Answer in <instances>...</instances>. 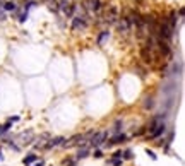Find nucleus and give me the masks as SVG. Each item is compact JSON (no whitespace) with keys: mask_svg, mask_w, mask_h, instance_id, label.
Wrapping results in <instances>:
<instances>
[{"mask_svg":"<svg viewBox=\"0 0 185 166\" xmlns=\"http://www.w3.org/2000/svg\"><path fill=\"white\" fill-rule=\"evenodd\" d=\"M118 29H120V33H127V31H129V24H127V21L120 22V24H118Z\"/></svg>","mask_w":185,"mask_h":166,"instance_id":"ddd939ff","label":"nucleus"},{"mask_svg":"<svg viewBox=\"0 0 185 166\" xmlns=\"http://www.w3.org/2000/svg\"><path fill=\"white\" fill-rule=\"evenodd\" d=\"M111 165L113 166H122V159H111Z\"/></svg>","mask_w":185,"mask_h":166,"instance_id":"6ab92c4d","label":"nucleus"},{"mask_svg":"<svg viewBox=\"0 0 185 166\" xmlns=\"http://www.w3.org/2000/svg\"><path fill=\"white\" fill-rule=\"evenodd\" d=\"M141 57H142V60H144L146 63H151V62H153V57H151V51H149L147 48H142V50H141Z\"/></svg>","mask_w":185,"mask_h":166,"instance_id":"0eeeda50","label":"nucleus"},{"mask_svg":"<svg viewBox=\"0 0 185 166\" xmlns=\"http://www.w3.org/2000/svg\"><path fill=\"white\" fill-rule=\"evenodd\" d=\"M125 139H127V137H125L123 134H120V135H115V137H113V139L108 142V145H111V144H120V142H123Z\"/></svg>","mask_w":185,"mask_h":166,"instance_id":"9d476101","label":"nucleus"},{"mask_svg":"<svg viewBox=\"0 0 185 166\" xmlns=\"http://www.w3.org/2000/svg\"><path fill=\"white\" fill-rule=\"evenodd\" d=\"M132 158H134V154H132L130 149H127V151L122 152V159H132Z\"/></svg>","mask_w":185,"mask_h":166,"instance_id":"2eb2a0df","label":"nucleus"},{"mask_svg":"<svg viewBox=\"0 0 185 166\" xmlns=\"http://www.w3.org/2000/svg\"><path fill=\"white\" fill-rule=\"evenodd\" d=\"M4 9H5V10H15L17 5H15V2H5V4H4Z\"/></svg>","mask_w":185,"mask_h":166,"instance_id":"f8f14e48","label":"nucleus"},{"mask_svg":"<svg viewBox=\"0 0 185 166\" xmlns=\"http://www.w3.org/2000/svg\"><path fill=\"white\" fill-rule=\"evenodd\" d=\"M43 165H45V163H43V161H41V159H40V161H38V163H36V165H34V166H43Z\"/></svg>","mask_w":185,"mask_h":166,"instance_id":"4be33fe9","label":"nucleus"},{"mask_svg":"<svg viewBox=\"0 0 185 166\" xmlns=\"http://www.w3.org/2000/svg\"><path fill=\"white\" fill-rule=\"evenodd\" d=\"M88 154H89V147H88V145H82V149H79V152H77V156H75V158L82 159V158H86Z\"/></svg>","mask_w":185,"mask_h":166,"instance_id":"1a4fd4ad","label":"nucleus"},{"mask_svg":"<svg viewBox=\"0 0 185 166\" xmlns=\"http://www.w3.org/2000/svg\"><path fill=\"white\" fill-rule=\"evenodd\" d=\"M108 38H110V31H103L101 35L98 36V45H100V46H103V43L106 41Z\"/></svg>","mask_w":185,"mask_h":166,"instance_id":"6e6552de","label":"nucleus"},{"mask_svg":"<svg viewBox=\"0 0 185 166\" xmlns=\"http://www.w3.org/2000/svg\"><path fill=\"white\" fill-rule=\"evenodd\" d=\"M26 19H27V10H26V12H22V14L19 15V21H21V22H24Z\"/></svg>","mask_w":185,"mask_h":166,"instance_id":"a211bd4d","label":"nucleus"},{"mask_svg":"<svg viewBox=\"0 0 185 166\" xmlns=\"http://www.w3.org/2000/svg\"><path fill=\"white\" fill-rule=\"evenodd\" d=\"M101 156H103L101 151H96V152H94V158H101Z\"/></svg>","mask_w":185,"mask_h":166,"instance_id":"412c9836","label":"nucleus"},{"mask_svg":"<svg viewBox=\"0 0 185 166\" xmlns=\"http://www.w3.org/2000/svg\"><path fill=\"white\" fill-rule=\"evenodd\" d=\"M86 26H88V22H86L84 15H75L72 19V31H82V29H86Z\"/></svg>","mask_w":185,"mask_h":166,"instance_id":"f257e3e1","label":"nucleus"},{"mask_svg":"<svg viewBox=\"0 0 185 166\" xmlns=\"http://www.w3.org/2000/svg\"><path fill=\"white\" fill-rule=\"evenodd\" d=\"M146 154H147V156H149V158L153 159V161H156V159H158V156H156V154H154V152H153V151H149V149L146 151Z\"/></svg>","mask_w":185,"mask_h":166,"instance_id":"f3484780","label":"nucleus"},{"mask_svg":"<svg viewBox=\"0 0 185 166\" xmlns=\"http://www.w3.org/2000/svg\"><path fill=\"white\" fill-rule=\"evenodd\" d=\"M2 159H4V156H2V151H0V161H2Z\"/></svg>","mask_w":185,"mask_h":166,"instance_id":"b1692460","label":"nucleus"},{"mask_svg":"<svg viewBox=\"0 0 185 166\" xmlns=\"http://www.w3.org/2000/svg\"><path fill=\"white\" fill-rule=\"evenodd\" d=\"M113 159H122V151L113 152Z\"/></svg>","mask_w":185,"mask_h":166,"instance_id":"aec40b11","label":"nucleus"},{"mask_svg":"<svg viewBox=\"0 0 185 166\" xmlns=\"http://www.w3.org/2000/svg\"><path fill=\"white\" fill-rule=\"evenodd\" d=\"M116 19H118V10H116L115 7L110 9V14H106V21L108 22H115Z\"/></svg>","mask_w":185,"mask_h":166,"instance_id":"39448f33","label":"nucleus"},{"mask_svg":"<svg viewBox=\"0 0 185 166\" xmlns=\"http://www.w3.org/2000/svg\"><path fill=\"white\" fill-rule=\"evenodd\" d=\"M63 142H65V139H63V137H55V139H52V140H50L46 145H45V147H46V149H50V147L60 145V144H63Z\"/></svg>","mask_w":185,"mask_h":166,"instance_id":"423d86ee","label":"nucleus"},{"mask_svg":"<svg viewBox=\"0 0 185 166\" xmlns=\"http://www.w3.org/2000/svg\"><path fill=\"white\" fill-rule=\"evenodd\" d=\"M153 106V99L151 98H146V101H144V108H151Z\"/></svg>","mask_w":185,"mask_h":166,"instance_id":"dca6fc26","label":"nucleus"},{"mask_svg":"<svg viewBox=\"0 0 185 166\" xmlns=\"http://www.w3.org/2000/svg\"><path fill=\"white\" fill-rule=\"evenodd\" d=\"M0 9H4V5H2V2H0Z\"/></svg>","mask_w":185,"mask_h":166,"instance_id":"393cba45","label":"nucleus"},{"mask_svg":"<svg viewBox=\"0 0 185 166\" xmlns=\"http://www.w3.org/2000/svg\"><path fill=\"white\" fill-rule=\"evenodd\" d=\"M105 139H106V132H105V130L98 132V134H94V135H93V139H91V145L100 147V145L105 142Z\"/></svg>","mask_w":185,"mask_h":166,"instance_id":"7ed1b4c3","label":"nucleus"},{"mask_svg":"<svg viewBox=\"0 0 185 166\" xmlns=\"http://www.w3.org/2000/svg\"><path fill=\"white\" fill-rule=\"evenodd\" d=\"M164 130H166V123H164V122H161V123H158V125H154V127H151L149 137H151V139H156V137H159V135H163Z\"/></svg>","mask_w":185,"mask_h":166,"instance_id":"f03ea898","label":"nucleus"},{"mask_svg":"<svg viewBox=\"0 0 185 166\" xmlns=\"http://www.w3.org/2000/svg\"><path fill=\"white\" fill-rule=\"evenodd\" d=\"M2 134H4V129H2V127H0V135H2Z\"/></svg>","mask_w":185,"mask_h":166,"instance_id":"5701e85b","label":"nucleus"},{"mask_svg":"<svg viewBox=\"0 0 185 166\" xmlns=\"http://www.w3.org/2000/svg\"><path fill=\"white\" fill-rule=\"evenodd\" d=\"M86 7H88L89 12H98L101 7V2L100 0H86Z\"/></svg>","mask_w":185,"mask_h":166,"instance_id":"20e7f679","label":"nucleus"},{"mask_svg":"<svg viewBox=\"0 0 185 166\" xmlns=\"http://www.w3.org/2000/svg\"><path fill=\"white\" fill-rule=\"evenodd\" d=\"M46 5L50 10H58V4L55 2V0H46Z\"/></svg>","mask_w":185,"mask_h":166,"instance_id":"9b49d317","label":"nucleus"},{"mask_svg":"<svg viewBox=\"0 0 185 166\" xmlns=\"http://www.w3.org/2000/svg\"><path fill=\"white\" fill-rule=\"evenodd\" d=\"M36 161V154H27L24 158V165H29V163H34Z\"/></svg>","mask_w":185,"mask_h":166,"instance_id":"4468645a","label":"nucleus"}]
</instances>
